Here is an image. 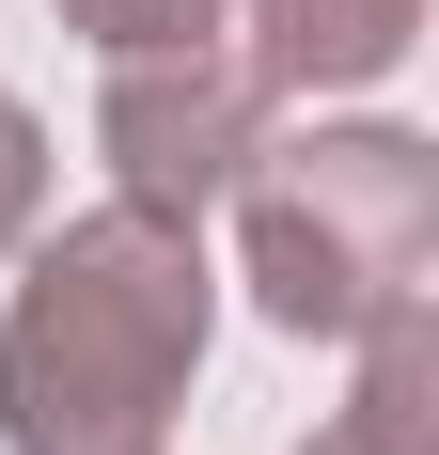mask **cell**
Here are the masks:
<instances>
[{
    "instance_id": "6da1fadb",
    "label": "cell",
    "mask_w": 439,
    "mask_h": 455,
    "mask_svg": "<svg viewBox=\"0 0 439 455\" xmlns=\"http://www.w3.org/2000/svg\"><path fill=\"white\" fill-rule=\"evenodd\" d=\"M204 330H220L204 220H157V204L32 220L0 299V455H173Z\"/></svg>"
},
{
    "instance_id": "7a4b0ae2",
    "label": "cell",
    "mask_w": 439,
    "mask_h": 455,
    "mask_svg": "<svg viewBox=\"0 0 439 455\" xmlns=\"http://www.w3.org/2000/svg\"><path fill=\"white\" fill-rule=\"evenodd\" d=\"M235 283L283 346H361V330L439 283V141L393 110H314L235 157Z\"/></svg>"
},
{
    "instance_id": "3957f363",
    "label": "cell",
    "mask_w": 439,
    "mask_h": 455,
    "mask_svg": "<svg viewBox=\"0 0 439 455\" xmlns=\"http://www.w3.org/2000/svg\"><path fill=\"white\" fill-rule=\"evenodd\" d=\"M283 126V94L235 32L204 47H141V63H94V157H110V204H157V220H204L235 157Z\"/></svg>"
},
{
    "instance_id": "277c9868",
    "label": "cell",
    "mask_w": 439,
    "mask_h": 455,
    "mask_svg": "<svg viewBox=\"0 0 439 455\" xmlns=\"http://www.w3.org/2000/svg\"><path fill=\"white\" fill-rule=\"evenodd\" d=\"M235 47L267 63V94H377L424 47V0H235Z\"/></svg>"
},
{
    "instance_id": "5b68a950",
    "label": "cell",
    "mask_w": 439,
    "mask_h": 455,
    "mask_svg": "<svg viewBox=\"0 0 439 455\" xmlns=\"http://www.w3.org/2000/svg\"><path fill=\"white\" fill-rule=\"evenodd\" d=\"M346 362H361V393H346L330 424H361L377 455H439V283H424V299H393Z\"/></svg>"
},
{
    "instance_id": "8992f818",
    "label": "cell",
    "mask_w": 439,
    "mask_h": 455,
    "mask_svg": "<svg viewBox=\"0 0 439 455\" xmlns=\"http://www.w3.org/2000/svg\"><path fill=\"white\" fill-rule=\"evenodd\" d=\"M63 32H79L94 63H141V47H204V32H235V0H63Z\"/></svg>"
},
{
    "instance_id": "52a82bcc",
    "label": "cell",
    "mask_w": 439,
    "mask_h": 455,
    "mask_svg": "<svg viewBox=\"0 0 439 455\" xmlns=\"http://www.w3.org/2000/svg\"><path fill=\"white\" fill-rule=\"evenodd\" d=\"M32 220H47V126L16 110V94H0V267L32 251Z\"/></svg>"
},
{
    "instance_id": "ba28073f",
    "label": "cell",
    "mask_w": 439,
    "mask_h": 455,
    "mask_svg": "<svg viewBox=\"0 0 439 455\" xmlns=\"http://www.w3.org/2000/svg\"><path fill=\"white\" fill-rule=\"evenodd\" d=\"M299 455H377V440H361V424H314V440H299Z\"/></svg>"
}]
</instances>
